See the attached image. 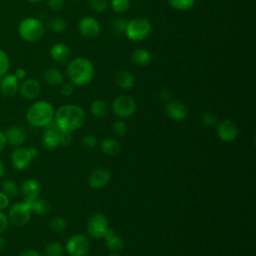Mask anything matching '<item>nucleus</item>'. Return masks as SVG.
Listing matches in <instances>:
<instances>
[{"instance_id":"1","label":"nucleus","mask_w":256,"mask_h":256,"mask_svg":"<svg viewBox=\"0 0 256 256\" xmlns=\"http://www.w3.org/2000/svg\"><path fill=\"white\" fill-rule=\"evenodd\" d=\"M53 120L59 132H73L83 126L86 113L79 105L65 104L54 112Z\"/></svg>"},{"instance_id":"2","label":"nucleus","mask_w":256,"mask_h":256,"mask_svg":"<svg viewBox=\"0 0 256 256\" xmlns=\"http://www.w3.org/2000/svg\"><path fill=\"white\" fill-rule=\"evenodd\" d=\"M93 63L86 57H76L67 66L66 74L74 86H84L90 83L94 77Z\"/></svg>"},{"instance_id":"3","label":"nucleus","mask_w":256,"mask_h":256,"mask_svg":"<svg viewBox=\"0 0 256 256\" xmlns=\"http://www.w3.org/2000/svg\"><path fill=\"white\" fill-rule=\"evenodd\" d=\"M27 121L35 127H44L54 118V108L47 101H36L27 110Z\"/></svg>"},{"instance_id":"4","label":"nucleus","mask_w":256,"mask_h":256,"mask_svg":"<svg viewBox=\"0 0 256 256\" xmlns=\"http://www.w3.org/2000/svg\"><path fill=\"white\" fill-rule=\"evenodd\" d=\"M18 33L19 36L26 42H37L43 37L45 27L39 19L34 17H26L19 23Z\"/></svg>"},{"instance_id":"5","label":"nucleus","mask_w":256,"mask_h":256,"mask_svg":"<svg viewBox=\"0 0 256 256\" xmlns=\"http://www.w3.org/2000/svg\"><path fill=\"white\" fill-rule=\"evenodd\" d=\"M151 32H152L151 22L146 18L137 17L127 22L124 34L129 40L139 42L148 38Z\"/></svg>"},{"instance_id":"6","label":"nucleus","mask_w":256,"mask_h":256,"mask_svg":"<svg viewBox=\"0 0 256 256\" xmlns=\"http://www.w3.org/2000/svg\"><path fill=\"white\" fill-rule=\"evenodd\" d=\"M136 102L130 95L117 96L112 103V111L119 118H127L134 114L136 110Z\"/></svg>"},{"instance_id":"7","label":"nucleus","mask_w":256,"mask_h":256,"mask_svg":"<svg viewBox=\"0 0 256 256\" xmlns=\"http://www.w3.org/2000/svg\"><path fill=\"white\" fill-rule=\"evenodd\" d=\"M90 240L84 234H75L66 242V252L70 256H85L90 250Z\"/></svg>"},{"instance_id":"8","label":"nucleus","mask_w":256,"mask_h":256,"mask_svg":"<svg viewBox=\"0 0 256 256\" xmlns=\"http://www.w3.org/2000/svg\"><path fill=\"white\" fill-rule=\"evenodd\" d=\"M31 213V208L28 202H17L9 209L8 220L14 226H23L29 221Z\"/></svg>"},{"instance_id":"9","label":"nucleus","mask_w":256,"mask_h":256,"mask_svg":"<svg viewBox=\"0 0 256 256\" xmlns=\"http://www.w3.org/2000/svg\"><path fill=\"white\" fill-rule=\"evenodd\" d=\"M109 228L107 217L101 213L92 215L87 223L88 234L95 239H102Z\"/></svg>"},{"instance_id":"10","label":"nucleus","mask_w":256,"mask_h":256,"mask_svg":"<svg viewBox=\"0 0 256 256\" xmlns=\"http://www.w3.org/2000/svg\"><path fill=\"white\" fill-rule=\"evenodd\" d=\"M78 31L83 37L94 39L100 34L101 26L97 19L90 16H85L78 22Z\"/></svg>"},{"instance_id":"11","label":"nucleus","mask_w":256,"mask_h":256,"mask_svg":"<svg viewBox=\"0 0 256 256\" xmlns=\"http://www.w3.org/2000/svg\"><path fill=\"white\" fill-rule=\"evenodd\" d=\"M217 135L224 142H233L239 135L238 125L230 119H224L217 124Z\"/></svg>"},{"instance_id":"12","label":"nucleus","mask_w":256,"mask_h":256,"mask_svg":"<svg viewBox=\"0 0 256 256\" xmlns=\"http://www.w3.org/2000/svg\"><path fill=\"white\" fill-rule=\"evenodd\" d=\"M111 173L106 167H98L90 173L88 177V184L92 189H102L110 182Z\"/></svg>"},{"instance_id":"13","label":"nucleus","mask_w":256,"mask_h":256,"mask_svg":"<svg viewBox=\"0 0 256 256\" xmlns=\"http://www.w3.org/2000/svg\"><path fill=\"white\" fill-rule=\"evenodd\" d=\"M32 160L30 151L26 147H17L11 154V164L17 170L26 169Z\"/></svg>"},{"instance_id":"14","label":"nucleus","mask_w":256,"mask_h":256,"mask_svg":"<svg viewBox=\"0 0 256 256\" xmlns=\"http://www.w3.org/2000/svg\"><path fill=\"white\" fill-rule=\"evenodd\" d=\"M18 91L25 99H35L40 94L41 85L35 78H25L19 85Z\"/></svg>"},{"instance_id":"15","label":"nucleus","mask_w":256,"mask_h":256,"mask_svg":"<svg viewBox=\"0 0 256 256\" xmlns=\"http://www.w3.org/2000/svg\"><path fill=\"white\" fill-rule=\"evenodd\" d=\"M165 112L169 118L175 121H182L187 117L188 110L184 103L178 100L168 101L165 105Z\"/></svg>"},{"instance_id":"16","label":"nucleus","mask_w":256,"mask_h":256,"mask_svg":"<svg viewBox=\"0 0 256 256\" xmlns=\"http://www.w3.org/2000/svg\"><path fill=\"white\" fill-rule=\"evenodd\" d=\"M19 80L14 74H5L0 81V91L6 97L14 96L19 90Z\"/></svg>"},{"instance_id":"17","label":"nucleus","mask_w":256,"mask_h":256,"mask_svg":"<svg viewBox=\"0 0 256 256\" xmlns=\"http://www.w3.org/2000/svg\"><path fill=\"white\" fill-rule=\"evenodd\" d=\"M49 53H50L51 58L59 64L68 62L70 60L71 54H72L70 47L64 43L53 44L50 48Z\"/></svg>"},{"instance_id":"18","label":"nucleus","mask_w":256,"mask_h":256,"mask_svg":"<svg viewBox=\"0 0 256 256\" xmlns=\"http://www.w3.org/2000/svg\"><path fill=\"white\" fill-rule=\"evenodd\" d=\"M21 193L25 202H32L36 200L40 194L39 183L32 178L26 179L21 185Z\"/></svg>"},{"instance_id":"19","label":"nucleus","mask_w":256,"mask_h":256,"mask_svg":"<svg viewBox=\"0 0 256 256\" xmlns=\"http://www.w3.org/2000/svg\"><path fill=\"white\" fill-rule=\"evenodd\" d=\"M104 239H105L106 247L113 252H118L124 248L125 242H124L123 238L121 236L117 235L112 228L107 229V231L104 235Z\"/></svg>"},{"instance_id":"20","label":"nucleus","mask_w":256,"mask_h":256,"mask_svg":"<svg viewBox=\"0 0 256 256\" xmlns=\"http://www.w3.org/2000/svg\"><path fill=\"white\" fill-rule=\"evenodd\" d=\"M116 85L123 90H130L135 85V77L128 70H119L114 76Z\"/></svg>"},{"instance_id":"21","label":"nucleus","mask_w":256,"mask_h":256,"mask_svg":"<svg viewBox=\"0 0 256 256\" xmlns=\"http://www.w3.org/2000/svg\"><path fill=\"white\" fill-rule=\"evenodd\" d=\"M5 137H6V142L9 145L12 146H19L21 145L25 139H26V132L23 128L21 127H10L6 132H5Z\"/></svg>"},{"instance_id":"22","label":"nucleus","mask_w":256,"mask_h":256,"mask_svg":"<svg viewBox=\"0 0 256 256\" xmlns=\"http://www.w3.org/2000/svg\"><path fill=\"white\" fill-rule=\"evenodd\" d=\"M130 59L134 65L139 67H145L151 63L152 55L145 48H137L131 53Z\"/></svg>"},{"instance_id":"23","label":"nucleus","mask_w":256,"mask_h":256,"mask_svg":"<svg viewBox=\"0 0 256 256\" xmlns=\"http://www.w3.org/2000/svg\"><path fill=\"white\" fill-rule=\"evenodd\" d=\"M42 144L49 150L57 148L60 145V132L57 129H46L43 134Z\"/></svg>"},{"instance_id":"24","label":"nucleus","mask_w":256,"mask_h":256,"mask_svg":"<svg viewBox=\"0 0 256 256\" xmlns=\"http://www.w3.org/2000/svg\"><path fill=\"white\" fill-rule=\"evenodd\" d=\"M100 147H101L102 152L109 157L117 156L122 150V146H121L120 142L115 139H112V138L103 139L100 144Z\"/></svg>"},{"instance_id":"25","label":"nucleus","mask_w":256,"mask_h":256,"mask_svg":"<svg viewBox=\"0 0 256 256\" xmlns=\"http://www.w3.org/2000/svg\"><path fill=\"white\" fill-rule=\"evenodd\" d=\"M43 78L46 83L52 86L61 85L64 82V76L62 72L57 68H48L44 71Z\"/></svg>"},{"instance_id":"26","label":"nucleus","mask_w":256,"mask_h":256,"mask_svg":"<svg viewBox=\"0 0 256 256\" xmlns=\"http://www.w3.org/2000/svg\"><path fill=\"white\" fill-rule=\"evenodd\" d=\"M90 112L97 118H105L109 113V106L105 101L97 99L91 103Z\"/></svg>"},{"instance_id":"27","label":"nucleus","mask_w":256,"mask_h":256,"mask_svg":"<svg viewBox=\"0 0 256 256\" xmlns=\"http://www.w3.org/2000/svg\"><path fill=\"white\" fill-rule=\"evenodd\" d=\"M31 208V212H34L38 215H46L50 211V204L45 199H36L32 202H28Z\"/></svg>"},{"instance_id":"28","label":"nucleus","mask_w":256,"mask_h":256,"mask_svg":"<svg viewBox=\"0 0 256 256\" xmlns=\"http://www.w3.org/2000/svg\"><path fill=\"white\" fill-rule=\"evenodd\" d=\"M167 2L175 10L187 11L194 6L196 0H167Z\"/></svg>"},{"instance_id":"29","label":"nucleus","mask_w":256,"mask_h":256,"mask_svg":"<svg viewBox=\"0 0 256 256\" xmlns=\"http://www.w3.org/2000/svg\"><path fill=\"white\" fill-rule=\"evenodd\" d=\"M64 248L59 242H50L44 249L45 256H63Z\"/></svg>"},{"instance_id":"30","label":"nucleus","mask_w":256,"mask_h":256,"mask_svg":"<svg viewBox=\"0 0 256 256\" xmlns=\"http://www.w3.org/2000/svg\"><path fill=\"white\" fill-rule=\"evenodd\" d=\"M2 192L5 193L9 198H15L18 194V186L15 181L7 179L2 184Z\"/></svg>"},{"instance_id":"31","label":"nucleus","mask_w":256,"mask_h":256,"mask_svg":"<svg viewBox=\"0 0 256 256\" xmlns=\"http://www.w3.org/2000/svg\"><path fill=\"white\" fill-rule=\"evenodd\" d=\"M200 120L202 122V124L205 126V127H208V128H211V127H214L218 124V117L215 113L213 112H210V111H205L201 114L200 116Z\"/></svg>"},{"instance_id":"32","label":"nucleus","mask_w":256,"mask_h":256,"mask_svg":"<svg viewBox=\"0 0 256 256\" xmlns=\"http://www.w3.org/2000/svg\"><path fill=\"white\" fill-rule=\"evenodd\" d=\"M131 5L130 0H110V7L116 13H125Z\"/></svg>"},{"instance_id":"33","label":"nucleus","mask_w":256,"mask_h":256,"mask_svg":"<svg viewBox=\"0 0 256 256\" xmlns=\"http://www.w3.org/2000/svg\"><path fill=\"white\" fill-rule=\"evenodd\" d=\"M10 68V60L7 53L0 49V76L7 74Z\"/></svg>"},{"instance_id":"34","label":"nucleus","mask_w":256,"mask_h":256,"mask_svg":"<svg viewBox=\"0 0 256 256\" xmlns=\"http://www.w3.org/2000/svg\"><path fill=\"white\" fill-rule=\"evenodd\" d=\"M67 223L63 217H55L50 222V228L54 232H62L66 229Z\"/></svg>"},{"instance_id":"35","label":"nucleus","mask_w":256,"mask_h":256,"mask_svg":"<svg viewBox=\"0 0 256 256\" xmlns=\"http://www.w3.org/2000/svg\"><path fill=\"white\" fill-rule=\"evenodd\" d=\"M49 28L54 33H60L66 28V22L61 18H53L49 22Z\"/></svg>"},{"instance_id":"36","label":"nucleus","mask_w":256,"mask_h":256,"mask_svg":"<svg viewBox=\"0 0 256 256\" xmlns=\"http://www.w3.org/2000/svg\"><path fill=\"white\" fill-rule=\"evenodd\" d=\"M112 130L116 136L122 137L127 132V124L123 120H116L112 125Z\"/></svg>"},{"instance_id":"37","label":"nucleus","mask_w":256,"mask_h":256,"mask_svg":"<svg viewBox=\"0 0 256 256\" xmlns=\"http://www.w3.org/2000/svg\"><path fill=\"white\" fill-rule=\"evenodd\" d=\"M91 9L95 12H103L106 10L109 0H88Z\"/></svg>"},{"instance_id":"38","label":"nucleus","mask_w":256,"mask_h":256,"mask_svg":"<svg viewBox=\"0 0 256 256\" xmlns=\"http://www.w3.org/2000/svg\"><path fill=\"white\" fill-rule=\"evenodd\" d=\"M126 24H127V21L125 19H121V18L115 19L113 21V29L118 34H124Z\"/></svg>"},{"instance_id":"39","label":"nucleus","mask_w":256,"mask_h":256,"mask_svg":"<svg viewBox=\"0 0 256 256\" xmlns=\"http://www.w3.org/2000/svg\"><path fill=\"white\" fill-rule=\"evenodd\" d=\"M60 92L63 96L69 97L74 93V85L69 81V82H63L60 87Z\"/></svg>"},{"instance_id":"40","label":"nucleus","mask_w":256,"mask_h":256,"mask_svg":"<svg viewBox=\"0 0 256 256\" xmlns=\"http://www.w3.org/2000/svg\"><path fill=\"white\" fill-rule=\"evenodd\" d=\"M85 148H94L97 145V138L94 135H86L81 141Z\"/></svg>"},{"instance_id":"41","label":"nucleus","mask_w":256,"mask_h":256,"mask_svg":"<svg viewBox=\"0 0 256 256\" xmlns=\"http://www.w3.org/2000/svg\"><path fill=\"white\" fill-rule=\"evenodd\" d=\"M47 5L52 11H59L64 6V0H47Z\"/></svg>"},{"instance_id":"42","label":"nucleus","mask_w":256,"mask_h":256,"mask_svg":"<svg viewBox=\"0 0 256 256\" xmlns=\"http://www.w3.org/2000/svg\"><path fill=\"white\" fill-rule=\"evenodd\" d=\"M72 142L71 132H60V145L68 146Z\"/></svg>"},{"instance_id":"43","label":"nucleus","mask_w":256,"mask_h":256,"mask_svg":"<svg viewBox=\"0 0 256 256\" xmlns=\"http://www.w3.org/2000/svg\"><path fill=\"white\" fill-rule=\"evenodd\" d=\"M8 223H9L8 217L5 215L4 212H2V210H0V234H2L7 230Z\"/></svg>"},{"instance_id":"44","label":"nucleus","mask_w":256,"mask_h":256,"mask_svg":"<svg viewBox=\"0 0 256 256\" xmlns=\"http://www.w3.org/2000/svg\"><path fill=\"white\" fill-rule=\"evenodd\" d=\"M9 203H10V198L5 193L0 191V210L7 208L9 206Z\"/></svg>"},{"instance_id":"45","label":"nucleus","mask_w":256,"mask_h":256,"mask_svg":"<svg viewBox=\"0 0 256 256\" xmlns=\"http://www.w3.org/2000/svg\"><path fill=\"white\" fill-rule=\"evenodd\" d=\"M14 75H15V77H16L19 81H23V80L26 78L27 73H26V70H25V69H23V68H18V69H16Z\"/></svg>"},{"instance_id":"46","label":"nucleus","mask_w":256,"mask_h":256,"mask_svg":"<svg viewBox=\"0 0 256 256\" xmlns=\"http://www.w3.org/2000/svg\"><path fill=\"white\" fill-rule=\"evenodd\" d=\"M19 256H41V254L33 249H25L20 252Z\"/></svg>"},{"instance_id":"47","label":"nucleus","mask_w":256,"mask_h":256,"mask_svg":"<svg viewBox=\"0 0 256 256\" xmlns=\"http://www.w3.org/2000/svg\"><path fill=\"white\" fill-rule=\"evenodd\" d=\"M159 96H160V98H161L162 100H164V101H168V100L170 99V97H171L170 92H169L167 89H162V90L160 91V93H159Z\"/></svg>"},{"instance_id":"48","label":"nucleus","mask_w":256,"mask_h":256,"mask_svg":"<svg viewBox=\"0 0 256 256\" xmlns=\"http://www.w3.org/2000/svg\"><path fill=\"white\" fill-rule=\"evenodd\" d=\"M6 137H5V133L2 132L0 130V152L3 151V149L5 148V145H6Z\"/></svg>"},{"instance_id":"49","label":"nucleus","mask_w":256,"mask_h":256,"mask_svg":"<svg viewBox=\"0 0 256 256\" xmlns=\"http://www.w3.org/2000/svg\"><path fill=\"white\" fill-rule=\"evenodd\" d=\"M28 149L30 151V154H31L32 158L35 159L37 157V155H38V150L35 147H28Z\"/></svg>"},{"instance_id":"50","label":"nucleus","mask_w":256,"mask_h":256,"mask_svg":"<svg viewBox=\"0 0 256 256\" xmlns=\"http://www.w3.org/2000/svg\"><path fill=\"white\" fill-rule=\"evenodd\" d=\"M5 247V239L0 235V250H2Z\"/></svg>"},{"instance_id":"51","label":"nucleus","mask_w":256,"mask_h":256,"mask_svg":"<svg viewBox=\"0 0 256 256\" xmlns=\"http://www.w3.org/2000/svg\"><path fill=\"white\" fill-rule=\"evenodd\" d=\"M3 174H4V165H3L2 161L0 160V178L3 176Z\"/></svg>"},{"instance_id":"52","label":"nucleus","mask_w":256,"mask_h":256,"mask_svg":"<svg viewBox=\"0 0 256 256\" xmlns=\"http://www.w3.org/2000/svg\"><path fill=\"white\" fill-rule=\"evenodd\" d=\"M28 2H30V3H39L40 1H42V0H27Z\"/></svg>"},{"instance_id":"53","label":"nucleus","mask_w":256,"mask_h":256,"mask_svg":"<svg viewBox=\"0 0 256 256\" xmlns=\"http://www.w3.org/2000/svg\"><path fill=\"white\" fill-rule=\"evenodd\" d=\"M107 256H121L120 254H117V253H111V254H109V255H107Z\"/></svg>"},{"instance_id":"54","label":"nucleus","mask_w":256,"mask_h":256,"mask_svg":"<svg viewBox=\"0 0 256 256\" xmlns=\"http://www.w3.org/2000/svg\"><path fill=\"white\" fill-rule=\"evenodd\" d=\"M1 78H2V76H0V81H1Z\"/></svg>"}]
</instances>
